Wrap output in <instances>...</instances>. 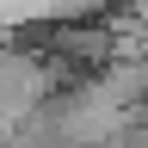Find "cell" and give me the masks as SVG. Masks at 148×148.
Returning <instances> with one entry per match:
<instances>
[{
  "label": "cell",
  "mask_w": 148,
  "mask_h": 148,
  "mask_svg": "<svg viewBox=\"0 0 148 148\" xmlns=\"http://www.w3.org/2000/svg\"><path fill=\"white\" fill-rule=\"evenodd\" d=\"M6 37H12V25H6V18H0V49H6Z\"/></svg>",
  "instance_id": "obj_1"
}]
</instances>
